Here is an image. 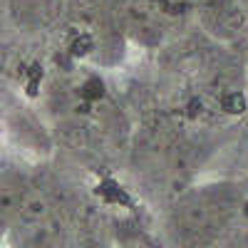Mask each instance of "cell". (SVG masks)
<instances>
[{
    "label": "cell",
    "mask_w": 248,
    "mask_h": 248,
    "mask_svg": "<svg viewBox=\"0 0 248 248\" xmlns=\"http://www.w3.org/2000/svg\"><path fill=\"white\" fill-rule=\"evenodd\" d=\"M23 199H25V191L20 189V184L0 174V233L10 231L20 206H23Z\"/></svg>",
    "instance_id": "cell-1"
}]
</instances>
